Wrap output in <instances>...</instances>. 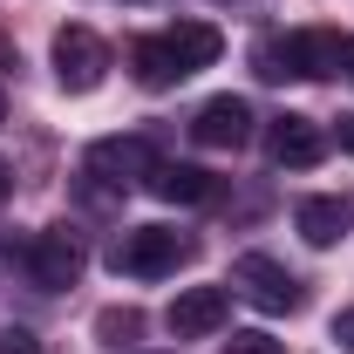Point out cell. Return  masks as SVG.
<instances>
[{
    "instance_id": "cell-1",
    "label": "cell",
    "mask_w": 354,
    "mask_h": 354,
    "mask_svg": "<svg viewBox=\"0 0 354 354\" xmlns=\"http://www.w3.org/2000/svg\"><path fill=\"white\" fill-rule=\"evenodd\" d=\"M259 75L266 82H286V75H334V68H348V41L334 35V28H293V35H279V41H259Z\"/></svg>"
},
{
    "instance_id": "cell-2",
    "label": "cell",
    "mask_w": 354,
    "mask_h": 354,
    "mask_svg": "<svg viewBox=\"0 0 354 354\" xmlns=\"http://www.w3.org/2000/svg\"><path fill=\"white\" fill-rule=\"evenodd\" d=\"M184 259H191V239H177L164 225H136V232L116 239V252H109V266H116L123 279H164V272H177Z\"/></svg>"
},
{
    "instance_id": "cell-3",
    "label": "cell",
    "mask_w": 354,
    "mask_h": 354,
    "mask_svg": "<svg viewBox=\"0 0 354 354\" xmlns=\"http://www.w3.org/2000/svg\"><path fill=\"white\" fill-rule=\"evenodd\" d=\"M102 75H109V48H102V35L82 28V21H68V28L55 35V82L68 88V95H88V88H102Z\"/></svg>"
},
{
    "instance_id": "cell-4",
    "label": "cell",
    "mask_w": 354,
    "mask_h": 354,
    "mask_svg": "<svg viewBox=\"0 0 354 354\" xmlns=\"http://www.w3.org/2000/svg\"><path fill=\"white\" fill-rule=\"evenodd\" d=\"M28 272H35V286H48V293H62V286H75L82 279V266H88V252H82V239L68 232V225H48V232H35L28 239Z\"/></svg>"
},
{
    "instance_id": "cell-5",
    "label": "cell",
    "mask_w": 354,
    "mask_h": 354,
    "mask_svg": "<svg viewBox=\"0 0 354 354\" xmlns=\"http://www.w3.org/2000/svg\"><path fill=\"white\" fill-rule=\"evenodd\" d=\"M232 286H239L259 313H293L300 300H307V286H300L279 259H266V252H245V259L232 266Z\"/></svg>"
},
{
    "instance_id": "cell-6",
    "label": "cell",
    "mask_w": 354,
    "mask_h": 354,
    "mask_svg": "<svg viewBox=\"0 0 354 354\" xmlns=\"http://www.w3.org/2000/svg\"><path fill=\"white\" fill-rule=\"evenodd\" d=\"M82 171L123 191V184H150V171H157V157H150V143H143V136H102V143H88Z\"/></svg>"
},
{
    "instance_id": "cell-7",
    "label": "cell",
    "mask_w": 354,
    "mask_h": 354,
    "mask_svg": "<svg viewBox=\"0 0 354 354\" xmlns=\"http://www.w3.org/2000/svg\"><path fill=\"white\" fill-rule=\"evenodd\" d=\"M225 313H232V293H225V286H184L164 320H171L177 341H205V334L225 327Z\"/></svg>"
},
{
    "instance_id": "cell-8",
    "label": "cell",
    "mask_w": 354,
    "mask_h": 354,
    "mask_svg": "<svg viewBox=\"0 0 354 354\" xmlns=\"http://www.w3.org/2000/svg\"><path fill=\"white\" fill-rule=\"evenodd\" d=\"M191 136H198L205 150H239V143L252 136V102H245V95H212V102L191 116Z\"/></svg>"
},
{
    "instance_id": "cell-9",
    "label": "cell",
    "mask_w": 354,
    "mask_h": 354,
    "mask_svg": "<svg viewBox=\"0 0 354 354\" xmlns=\"http://www.w3.org/2000/svg\"><path fill=\"white\" fill-rule=\"evenodd\" d=\"M266 143H272V164H286V171H307V164L327 157V130L313 116H279Z\"/></svg>"
},
{
    "instance_id": "cell-10",
    "label": "cell",
    "mask_w": 354,
    "mask_h": 354,
    "mask_svg": "<svg viewBox=\"0 0 354 354\" xmlns=\"http://www.w3.org/2000/svg\"><path fill=\"white\" fill-rule=\"evenodd\" d=\"M293 225H300L307 245H334V239L354 225V205L334 198V191H320V198H300V205H293Z\"/></svg>"
},
{
    "instance_id": "cell-11",
    "label": "cell",
    "mask_w": 354,
    "mask_h": 354,
    "mask_svg": "<svg viewBox=\"0 0 354 354\" xmlns=\"http://www.w3.org/2000/svg\"><path fill=\"white\" fill-rule=\"evenodd\" d=\"M150 191H157L164 205H212V198H218V177L198 171V164H157V171H150Z\"/></svg>"
},
{
    "instance_id": "cell-12",
    "label": "cell",
    "mask_w": 354,
    "mask_h": 354,
    "mask_svg": "<svg viewBox=\"0 0 354 354\" xmlns=\"http://www.w3.org/2000/svg\"><path fill=\"white\" fill-rule=\"evenodd\" d=\"M164 48L177 55V68H184V75H198V68H212V62L225 55V35L212 28V21H177L171 35H164Z\"/></svg>"
},
{
    "instance_id": "cell-13",
    "label": "cell",
    "mask_w": 354,
    "mask_h": 354,
    "mask_svg": "<svg viewBox=\"0 0 354 354\" xmlns=\"http://www.w3.org/2000/svg\"><path fill=\"white\" fill-rule=\"evenodd\" d=\"M130 68H136V82H143V88H171V82H184V68H177L171 48H164V35L136 41V48H130Z\"/></svg>"
},
{
    "instance_id": "cell-14",
    "label": "cell",
    "mask_w": 354,
    "mask_h": 354,
    "mask_svg": "<svg viewBox=\"0 0 354 354\" xmlns=\"http://www.w3.org/2000/svg\"><path fill=\"white\" fill-rule=\"evenodd\" d=\"M95 334L123 348V341H136V334H143V313H136V307H109V313H95Z\"/></svg>"
},
{
    "instance_id": "cell-15",
    "label": "cell",
    "mask_w": 354,
    "mask_h": 354,
    "mask_svg": "<svg viewBox=\"0 0 354 354\" xmlns=\"http://www.w3.org/2000/svg\"><path fill=\"white\" fill-rule=\"evenodd\" d=\"M225 354H279V341L252 327V334H232V341H225Z\"/></svg>"
},
{
    "instance_id": "cell-16",
    "label": "cell",
    "mask_w": 354,
    "mask_h": 354,
    "mask_svg": "<svg viewBox=\"0 0 354 354\" xmlns=\"http://www.w3.org/2000/svg\"><path fill=\"white\" fill-rule=\"evenodd\" d=\"M0 354H41L35 327H0Z\"/></svg>"
},
{
    "instance_id": "cell-17",
    "label": "cell",
    "mask_w": 354,
    "mask_h": 354,
    "mask_svg": "<svg viewBox=\"0 0 354 354\" xmlns=\"http://www.w3.org/2000/svg\"><path fill=\"white\" fill-rule=\"evenodd\" d=\"M334 341L354 354V307H348V313H334Z\"/></svg>"
},
{
    "instance_id": "cell-18",
    "label": "cell",
    "mask_w": 354,
    "mask_h": 354,
    "mask_svg": "<svg viewBox=\"0 0 354 354\" xmlns=\"http://www.w3.org/2000/svg\"><path fill=\"white\" fill-rule=\"evenodd\" d=\"M341 150L354 157V116H341Z\"/></svg>"
},
{
    "instance_id": "cell-19",
    "label": "cell",
    "mask_w": 354,
    "mask_h": 354,
    "mask_svg": "<svg viewBox=\"0 0 354 354\" xmlns=\"http://www.w3.org/2000/svg\"><path fill=\"white\" fill-rule=\"evenodd\" d=\"M0 198H7V164H0Z\"/></svg>"
},
{
    "instance_id": "cell-20",
    "label": "cell",
    "mask_w": 354,
    "mask_h": 354,
    "mask_svg": "<svg viewBox=\"0 0 354 354\" xmlns=\"http://www.w3.org/2000/svg\"><path fill=\"white\" fill-rule=\"evenodd\" d=\"M348 75H354V41H348Z\"/></svg>"
},
{
    "instance_id": "cell-21",
    "label": "cell",
    "mask_w": 354,
    "mask_h": 354,
    "mask_svg": "<svg viewBox=\"0 0 354 354\" xmlns=\"http://www.w3.org/2000/svg\"><path fill=\"white\" fill-rule=\"evenodd\" d=\"M0 123H7V95H0Z\"/></svg>"
}]
</instances>
